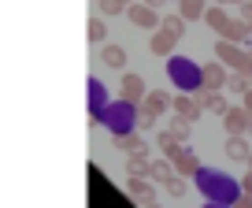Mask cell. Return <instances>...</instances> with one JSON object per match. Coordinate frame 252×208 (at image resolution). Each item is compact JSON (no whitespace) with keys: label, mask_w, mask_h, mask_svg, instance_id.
<instances>
[{"label":"cell","mask_w":252,"mask_h":208,"mask_svg":"<svg viewBox=\"0 0 252 208\" xmlns=\"http://www.w3.org/2000/svg\"><path fill=\"white\" fill-rule=\"evenodd\" d=\"M167 104H171V97H167V93H159V89L145 93V97H141V123H145V127H152V123H156L159 115H163V108H167Z\"/></svg>","instance_id":"cell-1"},{"label":"cell","mask_w":252,"mask_h":208,"mask_svg":"<svg viewBox=\"0 0 252 208\" xmlns=\"http://www.w3.org/2000/svg\"><path fill=\"white\" fill-rule=\"evenodd\" d=\"M167 160H171L174 175H182V178H189V175H197V171H200V160H197V156H193V152L186 149V145H178V149H174L171 156H167Z\"/></svg>","instance_id":"cell-2"},{"label":"cell","mask_w":252,"mask_h":208,"mask_svg":"<svg viewBox=\"0 0 252 208\" xmlns=\"http://www.w3.org/2000/svg\"><path fill=\"white\" fill-rule=\"evenodd\" d=\"M167 74H171V78H174V82L182 86V93H186L189 86H197V82H200L197 67L189 64V60H171V64H167Z\"/></svg>","instance_id":"cell-3"},{"label":"cell","mask_w":252,"mask_h":208,"mask_svg":"<svg viewBox=\"0 0 252 208\" xmlns=\"http://www.w3.org/2000/svg\"><path fill=\"white\" fill-rule=\"evenodd\" d=\"M126 15H130V23H134V26H141V30H156V26H159V15L149 8V4H130Z\"/></svg>","instance_id":"cell-4"},{"label":"cell","mask_w":252,"mask_h":208,"mask_svg":"<svg viewBox=\"0 0 252 208\" xmlns=\"http://www.w3.org/2000/svg\"><path fill=\"white\" fill-rule=\"evenodd\" d=\"M197 104H200V108H208L212 115H226V112H230L226 97H219L215 89H200V93H197Z\"/></svg>","instance_id":"cell-5"},{"label":"cell","mask_w":252,"mask_h":208,"mask_svg":"<svg viewBox=\"0 0 252 208\" xmlns=\"http://www.w3.org/2000/svg\"><path fill=\"white\" fill-rule=\"evenodd\" d=\"M171 104H174V112H178L182 119H189V123H193V119H197L200 112H204V108L197 104V97H189V93H178V97H174Z\"/></svg>","instance_id":"cell-6"},{"label":"cell","mask_w":252,"mask_h":208,"mask_svg":"<svg viewBox=\"0 0 252 208\" xmlns=\"http://www.w3.org/2000/svg\"><path fill=\"white\" fill-rule=\"evenodd\" d=\"M200 86H204V89L226 86V71H222V64H204V67H200Z\"/></svg>","instance_id":"cell-7"},{"label":"cell","mask_w":252,"mask_h":208,"mask_svg":"<svg viewBox=\"0 0 252 208\" xmlns=\"http://www.w3.org/2000/svg\"><path fill=\"white\" fill-rule=\"evenodd\" d=\"M222 123H226L230 134H245V130L252 127V119H249V112H245V108H230V112L222 115Z\"/></svg>","instance_id":"cell-8"},{"label":"cell","mask_w":252,"mask_h":208,"mask_svg":"<svg viewBox=\"0 0 252 208\" xmlns=\"http://www.w3.org/2000/svg\"><path fill=\"white\" fill-rule=\"evenodd\" d=\"M141 97H145V82H141V74H123V101L137 104Z\"/></svg>","instance_id":"cell-9"},{"label":"cell","mask_w":252,"mask_h":208,"mask_svg":"<svg viewBox=\"0 0 252 208\" xmlns=\"http://www.w3.org/2000/svg\"><path fill=\"white\" fill-rule=\"evenodd\" d=\"M115 145H119L123 152H130V156H145V152H149L145 138H137V134H119V138H115Z\"/></svg>","instance_id":"cell-10"},{"label":"cell","mask_w":252,"mask_h":208,"mask_svg":"<svg viewBox=\"0 0 252 208\" xmlns=\"http://www.w3.org/2000/svg\"><path fill=\"white\" fill-rule=\"evenodd\" d=\"M149 48H152V56H171L174 37H171L167 30H152V41H149Z\"/></svg>","instance_id":"cell-11"},{"label":"cell","mask_w":252,"mask_h":208,"mask_svg":"<svg viewBox=\"0 0 252 208\" xmlns=\"http://www.w3.org/2000/svg\"><path fill=\"white\" fill-rule=\"evenodd\" d=\"M100 60H104V67H111V71H123V67H126V48H119V45H104Z\"/></svg>","instance_id":"cell-12"},{"label":"cell","mask_w":252,"mask_h":208,"mask_svg":"<svg viewBox=\"0 0 252 208\" xmlns=\"http://www.w3.org/2000/svg\"><path fill=\"white\" fill-rule=\"evenodd\" d=\"M226 156H230V160H237V164L249 160V141H245L241 134H230V141H226Z\"/></svg>","instance_id":"cell-13"},{"label":"cell","mask_w":252,"mask_h":208,"mask_svg":"<svg viewBox=\"0 0 252 208\" xmlns=\"http://www.w3.org/2000/svg\"><path fill=\"white\" fill-rule=\"evenodd\" d=\"M219 60L241 71V60H245V56H241V48H234V41H219Z\"/></svg>","instance_id":"cell-14"},{"label":"cell","mask_w":252,"mask_h":208,"mask_svg":"<svg viewBox=\"0 0 252 208\" xmlns=\"http://www.w3.org/2000/svg\"><path fill=\"white\" fill-rule=\"evenodd\" d=\"M130 193H134V201H141V208L152 205V182H145V178H130Z\"/></svg>","instance_id":"cell-15"},{"label":"cell","mask_w":252,"mask_h":208,"mask_svg":"<svg viewBox=\"0 0 252 208\" xmlns=\"http://www.w3.org/2000/svg\"><path fill=\"white\" fill-rule=\"evenodd\" d=\"M178 15L186 19V23L189 19H200L204 15V0H178Z\"/></svg>","instance_id":"cell-16"},{"label":"cell","mask_w":252,"mask_h":208,"mask_svg":"<svg viewBox=\"0 0 252 208\" xmlns=\"http://www.w3.org/2000/svg\"><path fill=\"white\" fill-rule=\"evenodd\" d=\"M149 171H152L149 156H130V164H126V175H130V178H145Z\"/></svg>","instance_id":"cell-17"},{"label":"cell","mask_w":252,"mask_h":208,"mask_svg":"<svg viewBox=\"0 0 252 208\" xmlns=\"http://www.w3.org/2000/svg\"><path fill=\"white\" fill-rule=\"evenodd\" d=\"M152 182H167V178H174V168H171V160H152Z\"/></svg>","instance_id":"cell-18"},{"label":"cell","mask_w":252,"mask_h":208,"mask_svg":"<svg viewBox=\"0 0 252 208\" xmlns=\"http://www.w3.org/2000/svg\"><path fill=\"white\" fill-rule=\"evenodd\" d=\"M167 130H171V134L178 138V145H186L189 138H193V134H189V130H193V123H189V119H182V115H178V119H174V123H171Z\"/></svg>","instance_id":"cell-19"},{"label":"cell","mask_w":252,"mask_h":208,"mask_svg":"<svg viewBox=\"0 0 252 208\" xmlns=\"http://www.w3.org/2000/svg\"><path fill=\"white\" fill-rule=\"evenodd\" d=\"M86 37H89V41H104V37H108L104 19H89V23H86Z\"/></svg>","instance_id":"cell-20"},{"label":"cell","mask_w":252,"mask_h":208,"mask_svg":"<svg viewBox=\"0 0 252 208\" xmlns=\"http://www.w3.org/2000/svg\"><path fill=\"white\" fill-rule=\"evenodd\" d=\"M226 82H230V89H234V93H249L252 89V78L245 71H237V74H226Z\"/></svg>","instance_id":"cell-21"},{"label":"cell","mask_w":252,"mask_h":208,"mask_svg":"<svg viewBox=\"0 0 252 208\" xmlns=\"http://www.w3.org/2000/svg\"><path fill=\"white\" fill-rule=\"evenodd\" d=\"M204 19L215 26V30H222V34H226V26H230V19H226V11H222V8H212V11H204Z\"/></svg>","instance_id":"cell-22"},{"label":"cell","mask_w":252,"mask_h":208,"mask_svg":"<svg viewBox=\"0 0 252 208\" xmlns=\"http://www.w3.org/2000/svg\"><path fill=\"white\" fill-rule=\"evenodd\" d=\"M163 30L171 34V37H178V34H186V19H182V15H167L163 19Z\"/></svg>","instance_id":"cell-23"},{"label":"cell","mask_w":252,"mask_h":208,"mask_svg":"<svg viewBox=\"0 0 252 208\" xmlns=\"http://www.w3.org/2000/svg\"><path fill=\"white\" fill-rule=\"evenodd\" d=\"M159 149H163V152H167V156H171V152H174V149H178V138H174V134H171V130H163V134H159Z\"/></svg>","instance_id":"cell-24"},{"label":"cell","mask_w":252,"mask_h":208,"mask_svg":"<svg viewBox=\"0 0 252 208\" xmlns=\"http://www.w3.org/2000/svg\"><path fill=\"white\" fill-rule=\"evenodd\" d=\"M167 193H171V197H182V193H186V178H178V175H174V178H167Z\"/></svg>","instance_id":"cell-25"},{"label":"cell","mask_w":252,"mask_h":208,"mask_svg":"<svg viewBox=\"0 0 252 208\" xmlns=\"http://www.w3.org/2000/svg\"><path fill=\"white\" fill-rule=\"evenodd\" d=\"M123 8H130V0H100V11H104V15H111V11H123Z\"/></svg>","instance_id":"cell-26"},{"label":"cell","mask_w":252,"mask_h":208,"mask_svg":"<svg viewBox=\"0 0 252 208\" xmlns=\"http://www.w3.org/2000/svg\"><path fill=\"white\" fill-rule=\"evenodd\" d=\"M241 71H245V74H252V52H249V56L241 60Z\"/></svg>","instance_id":"cell-27"},{"label":"cell","mask_w":252,"mask_h":208,"mask_svg":"<svg viewBox=\"0 0 252 208\" xmlns=\"http://www.w3.org/2000/svg\"><path fill=\"white\" fill-rule=\"evenodd\" d=\"M141 4H149L152 11H159V8H163V4H167V0H141Z\"/></svg>","instance_id":"cell-28"},{"label":"cell","mask_w":252,"mask_h":208,"mask_svg":"<svg viewBox=\"0 0 252 208\" xmlns=\"http://www.w3.org/2000/svg\"><path fill=\"white\" fill-rule=\"evenodd\" d=\"M245 112H249V119H252V89L245 93Z\"/></svg>","instance_id":"cell-29"},{"label":"cell","mask_w":252,"mask_h":208,"mask_svg":"<svg viewBox=\"0 0 252 208\" xmlns=\"http://www.w3.org/2000/svg\"><path fill=\"white\" fill-rule=\"evenodd\" d=\"M241 190H245V193H252V171H249V175H245V182H241Z\"/></svg>","instance_id":"cell-30"},{"label":"cell","mask_w":252,"mask_h":208,"mask_svg":"<svg viewBox=\"0 0 252 208\" xmlns=\"http://www.w3.org/2000/svg\"><path fill=\"white\" fill-rule=\"evenodd\" d=\"M237 208H252V193H245V197H241V205H237Z\"/></svg>","instance_id":"cell-31"},{"label":"cell","mask_w":252,"mask_h":208,"mask_svg":"<svg viewBox=\"0 0 252 208\" xmlns=\"http://www.w3.org/2000/svg\"><path fill=\"white\" fill-rule=\"evenodd\" d=\"M245 15H249V19H252V0H245Z\"/></svg>","instance_id":"cell-32"},{"label":"cell","mask_w":252,"mask_h":208,"mask_svg":"<svg viewBox=\"0 0 252 208\" xmlns=\"http://www.w3.org/2000/svg\"><path fill=\"white\" fill-rule=\"evenodd\" d=\"M245 37H249V45H252V26H245Z\"/></svg>","instance_id":"cell-33"},{"label":"cell","mask_w":252,"mask_h":208,"mask_svg":"<svg viewBox=\"0 0 252 208\" xmlns=\"http://www.w3.org/2000/svg\"><path fill=\"white\" fill-rule=\"evenodd\" d=\"M219 4H245V0H219Z\"/></svg>","instance_id":"cell-34"},{"label":"cell","mask_w":252,"mask_h":208,"mask_svg":"<svg viewBox=\"0 0 252 208\" xmlns=\"http://www.w3.org/2000/svg\"><path fill=\"white\" fill-rule=\"evenodd\" d=\"M145 208H159V205H156V201H152V205H145Z\"/></svg>","instance_id":"cell-35"},{"label":"cell","mask_w":252,"mask_h":208,"mask_svg":"<svg viewBox=\"0 0 252 208\" xmlns=\"http://www.w3.org/2000/svg\"><path fill=\"white\" fill-rule=\"evenodd\" d=\"M249 164H252V152H249Z\"/></svg>","instance_id":"cell-36"}]
</instances>
